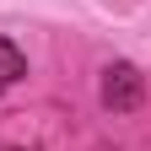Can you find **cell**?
I'll use <instances>...</instances> for the list:
<instances>
[{
    "label": "cell",
    "instance_id": "1",
    "mask_svg": "<svg viewBox=\"0 0 151 151\" xmlns=\"http://www.w3.org/2000/svg\"><path fill=\"white\" fill-rule=\"evenodd\" d=\"M140 92H146V86H140V70H135V65L119 60V65L103 70V103H108L113 113H135V108H140Z\"/></svg>",
    "mask_w": 151,
    "mask_h": 151
},
{
    "label": "cell",
    "instance_id": "2",
    "mask_svg": "<svg viewBox=\"0 0 151 151\" xmlns=\"http://www.w3.org/2000/svg\"><path fill=\"white\" fill-rule=\"evenodd\" d=\"M27 76V60H22V49L11 43V38H0V92H11L16 81Z\"/></svg>",
    "mask_w": 151,
    "mask_h": 151
}]
</instances>
